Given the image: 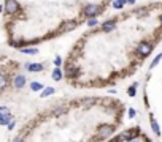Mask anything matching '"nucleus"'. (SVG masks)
I'll return each mask as SVG.
<instances>
[{"label":"nucleus","instance_id":"obj_1","mask_svg":"<svg viewBox=\"0 0 162 142\" xmlns=\"http://www.w3.org/2000/svg\"><path fill=\"white\" fill-rule=\"evenodd\" d=\"M3 6H5V11H7V13H10V14L16 13V11L19 10V5H18L16 0H7Z\"/></svg>","mask_w":162,"mask_h":142},{"label":"nucleus","instance_id":"obj_2","mask_svg":"<svg viewBox=\"0 0 162 142\" xmlns=\"http://www.w3.org/2000/svg\"><path fill=\"white\" fill-rule=\"evenodd\" d=\"M115 133V128L111 125H100L99 126V134L103 136V137H108V136H111Z\"/></svg>","mask_w":162,"mask_h":142},{"label":"nucleus","instance_id":"obj_3","mask_svg":"<svg viewBox=\"0 0 162 142\" xmlns=\"http://www.w3.org/2000/svg\"><path fill=\"white\" fill-rule=\"evenodd\" d=\"M151 51H153V44H150V43H140V46H138L140 55H148Z\"/></svg>","mask_w":162,"mask_h":142},{"label":"nucleus","instance_id":"obj_4","mask_svg":"<svg viewBox=\"0 0 162 142\" xmlns=\"http://www.w3.org/2000/svg\"><path fill=\"white\" fill-rule=\"evenodd\" d=\"M99 11H100V6H97V5H88L84 8V13L88 14V16H91V18H94Z\"/></svg>","mask_w":162,"mask_h":142},{"label":"nucleus","instance_id":"obj_5","mask_svg":"<svg viewBox=\"0 0 162 142\" xmlns=\"http://www.w3.org/2000/svg\"><path fill=\"white\" fill-rule=\"evenodd\" d=\"M115 27H116V21L115 19H110V21H106V22L102 24V30L103 32H111Z\"/></svg>","mask_w":162,"mask_h":142},{"label":"nucleus","instance_id":"obj_6","mask_svg":"<svg viewBox=\"0 0 162 142\" xmlns=\"http://www.w3.org/2000/svg\"><path fill=\"white\" fill-rule=\"evenodd\" d=\"M137 133H138L137 128H132V130H127V131L123 133V137H124L126 140H130V139H133V137H137Z\"/></svg>","mask_w":162,"mask_h":142},{"label":"nucleus","instance_id":"obj_7","mask_svg":"<svg viewBox=\"0 0 162 142\" xmlns=\"http://www.w3.org/2000/svg\"><path fill=\"white\" fill-rule=\"evenodd\" d=\"M25 68L30 71V73H40V71L43 69V65H40V63H27Z\"/></svg>","mask_w":162,"mask_h":142},{"label":"nucleus","instance_id":"obj_8","mask_svg":"<svg viewBox=\"0 0 162 142\" xmlns=\"http://www.w3.org/2000/svg\"><path fill=\"white\" fill-rule=\"evenodd\" d=\"M76 27V22L75 21H69V22H65V24H62V32H70V30H73V28Z\"/></svg>","mask_w":162,"mask_h":142},{"label":"nucleus","instance_id":"obj_9","mask_svg":"<svg viewBox=\"0 0 162 142\" xmlns=\"http://www.w3.org/2000/svg\"><path fill=\"white\" fill-rule=\"evenodd\" d=\"M11 122V115H10V112L8 114H0V125H8Z\"/></svg>","mask_w":162,"mask_h":142},{"label":"nucleus","instance_id":"obj_10","mask_svg":"<svg viewBox=\"0 0 162 142\" xmlns=\"http://www.w3.org/2000/svg\"><path fill=\"white\" fill-rule=\"evenodd\" d=\"M76 74H78V69L73 68V66H69V68L65 69V76H67V77H75Z\"/></svg>","mask_w":162,"mask_h":142},{"label":"nucleus","instance_id":"obj_11","mask_svg":"<svg viewBox=\"0 0 162 142\" xmlns=\"http://www.w3.org/2000/svg\"><path fill=\"white\" fill-rule=\"evenodd\" d=\"M151 128H153V131H154V134H160V128H159V125H157V122H156V119L151 115Z\"/></svg>","mask_w":162,"mask_h":142},{"label":"nucleus","instance_id":"obj_12","mask_svg":"<svg viewBox=\"0 0 162 142\" xmlns=\"http://www.w3.org/2000/svg\"><path fill=\"white\" fill-rule=\"evenodd\" d=\"M15 85H16L18 89L24 87V85H25V77H24V76H18V77L15 79Z\"/></svg>","mask_w":162,"mask_h":142},{"label":"nucleus","instance_id":"obj_13","mask_svg":"<svg viewBox=\"0 0 162 142\" xmlns=\"http://www.w3.org/2000/svg\"><path fill=\"white\" fill-rule=\"evenodd\" d=\"M30 89H32L34 92H38V90H43V84H40V82H37V81H34V82L30 84Z\"/></svg>","mask_w":162,"mask_h":142},{"label":"nucleus","instance_id":"obj_14","mask_svg":"<svg viewBox=\"0 0 162 142\" xmlns=\"http://www.w3.org/2000/svg\"><path fill=\"white\" fill-rule=\"evenodd\" d=\"M52 79H54V81H61V79H62V71H61L59 68H56V69L52 71Z\"/></svg>","mask_w":162,"mask_h":142},{"label":"nucleus","instance_id":"obj_15","mask_svg":"<svg viewBox=\"0 0 162 142\" xmlns=\"http://www.w3.org/2000/svg\"><path fill=\"white\" fill-rule=\"evenodd\" d=\"M52 93H54V89H52V87H46V89L43 90L42 96H43V98H46V96H49V95H52Z\"/></svg>","mask_w":162,"mask_h":142},{"label":"nucleus","instance_id":"obj_16","mask_svg":"<svg viewBox=\"0 0 162 142\" xmlns=\"http://www.w3.org/2000/svg\"><path fill=\"white\" fill-rule=\"evenodd\" d=\"M160 60H162V52H160V54H159V55L156 57V59H154V60L151 62V65H150V68L153 69V68H154V66H156V65H157L159 62H160Z\"/></svg>","mask_w":162,"mask_h":142},{"label":"nucleus","instance_id":"obj_17","mask_svg":"<svg viewBox=\"0 0 162 142\" xmlns=\"http://www.w3.org/2000/svg\"><path fill=\"white\" fill-rule=\"evenodd\" d=\"M5 85H7V77L3 74H0V90L5 89Z\"/></svg>","mask_w":162,"mask_h":142},{"label":"nucleus","instance_id":"obj_18","mask_svg":"<svg viewBox=\"0 0 162 142\" xmlns=\"http://www.w3.org/2000/svg\"><path fill=\"white\" fill-rule=\"evenodd\" d=\"M123 2L121 0H113V8H116V10H119V8H123Z\"/></svg>","mask_w":162,"mask_h":142},{"label":"nucleus","instance_id":"obj_19","mask_svg":"<svg viewBox=\"0 0 162 142\" xmlns=\"http://www.w3.org/2000/svg\"><path fill=\"white\" fill-rule=\"evenodd\" d=\"M21 52L29 54V55H34V54H37V49H25V48H22V49H21Z\"/></svg>","mask_w":162,"mask_h":142},{"label":"nucleus","instance_id":"obj_20","mask_svg":"<svg viewBox=\"0 0 162 142\" xmlns=\"http://www.w3.org/2000/svg\"><path fill=\"white\" fill-rule=\"evenodd\" d=\"M83 103H84V106H92L94 103H96V99H94V98H86Z\"/></svg>","mask_w":162,"mask_h":142},{"label":"nucleus","instance_id":"obj_21","mask_svg":"<svg viewBox=\"0 0 162 142\" xmlns=\"http://www.w3.org/2000/svg\"><path fill=\"white\" fill-rule=\"evenodd\" d=\"M135 90H137V84H133L132 87H129V96H135Z\"/></svg>","mask_w":162,"mask_h":142},{"label":"nucleus","instance_id":"obj_22","mask_svg":"<svg viewBox=\"0 0 162 142\" xmlns=\"http://www.w3.org/2000/svg\"><path fill=\"white\" fill-rule=\"evenodd\" d=\"M88 25H89V27H94V25H97V19H96V18H91V19L88 21Z\"/></svg>","mask_w":162,"mask_h":142},{"label":"nucleus","instance_id":"obj_23","mask_svg":"<svg viewBox=\"0 0 162 142\" xmlns=\"http://www.w3.org/2000/svg\"><path fill=\"white\" fill-rule=\"evenodd\" d=\"M10 111H8V107L7 106H0V114H8Z\"/></svg>","mask_w":162,"mask_h":142},{"label":"nucleus","instance_id":"obj_24","mask_svg":"<svg viewBox=\"0 0 162 142\" xmlns=\"http://www.w3.org/2000/svg\"><path fill=\"white\" fill-rule=\"evenodd\" d=\"M7 126H8V130L11 131V130H13V128H15V126H16V123H15V122H13V120H11V122H10V123H8Z\"/></svg>","mask_w":162,"mask_h":142},{"label":"nucleus","instance_id":"obj_25","mask_svg":"<svg viewBox=\"0 0 162 142\" xmlns=\"http://www.w3.org/2000/svg\"><path fill=\"white\" fill-rule=\"evenodd\" d=\"M54 63H56V66H59L62 63V59H61V57H56V59H54Z\"/></svg>","mask_w":162,"mask_h":142},{"label":"nucleus","instance_id":"obj_26","mask_svg":"<svg viewBox=\"0 0 162 142\" xmlns=\"http://www.w3.org/2000/svg\"><path fill=\"white\" fill-rule=\"evenodd\" d=\"M62 112H65V109H62V107H61V109H57V111H54V114H56V115H61Z\"/></svg>","mask_w":162,"mask_h":142},{"label":"nucleus","instance_id":"obj_27","mask_svg":"<svg viewBox=\"0 0 162 142\" xmlns=\"http://www.w3.org/2000/svg\"><path fill=\"white\" fill-rule=\"evenodd\" d=\"M129 117H130V119H133V117H135V111H133V109H130V111H129Z\"/></svg>","mask_w":162,"mask_h":142},{"label":"nucleus","instance_id":"obj_28","mask_svg":"<svg viewBox=\"0 0 162 142\" xmlns=\"http://www.w3.org/2000/svg\"><path fill=\"white\" fill-rule=\"evenodd\" d=\"M11 142H24V139L22 137H16V139H13Z\"/></svg>","mask_w":162,"mask_h":142},{"label":"nucleus","instance_id":"obj_29","mask_svg":"<svg viewBox=\"0 0 162 142\" xmlns=\"http://www.w3.org/2000/svg\"><path fill=\"white\" fill-rule=\"evenodd\" d=\"M127 142H140V137H133V139H130V140H127Z\"/></svg>","mask_w":162,"mask_h":142},{"label":"nucleus","instance_id":"obj_30","mask_svg":"<svg viewBox=\"0 0 162 142\" xmlns=\"http://www.w3.org/2000/svg\"><path fill=\"white\" fill-rule=\"evenodd\" d=\"M3 10H5V6H3V5H0V13H2Z\"/></svg>","mask_w":162,"mask_h":142},{"label":"nucleus","instance_id":"obj_31","mask_svg":"<svg viewBox=\"0 0 162 142\" xmlns=\"http://www.w3.org/2000/svg\"><path fill=\"white\" fill-rule=\"evenodd\" d=\"M127 3H130V5H132V3H135V0H127Z\"/></svg>","mask_w":162,"mask_h":142},{"label":"nucleus","instance_id":"obj_32","mask_svg":"<svg viewBox=\"0 0 162 142\" xmlns=\"http://www.w3.org/2000/svg\"><path fill=\"white\" fill-rule=\"evenodd\" d=\"M110 142H121L119 139H113V140H110Z\"/></svg>","mask_w":162,"mask_h":142},{"label":"nucleus","instance_id":"obj_33","mask_svg":"<svg viewBox=\"0 0 162 142\" xmlns=\"http://www.w3.org/2000/svg\"><path fill=\"white\" fill-rule=\"evenodd\" d=\"M121 2H123V3H127V0H121Z\"/></svg>","mask_w":162,"mask_h":142},{"label":"nucleus","instance_id":"obj_34","mask_svg":"<svg viewBox=\"0 0 162 142\" xmlns=\"http://www.w3.org/2000/svg\"><path fill=\"white\" fill-rule=\"evenodd\" d=\"M160 25H162V18H160Z\"/></svg>","mask_w":162,"mask_h":142}]
</instances>
